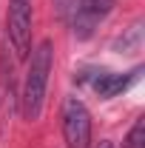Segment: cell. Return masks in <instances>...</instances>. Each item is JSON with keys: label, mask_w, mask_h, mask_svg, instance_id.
I'll return each mask as SVG.
<instances>
[{"label": "cell", "mask_w": 145, "mask_h": 148, "mask_svg": "<svg viewBox=\"0 0 145 148\" xmlns=\"http://www.w3.org/2000/svg\"><path fill=\"white\" fill-rule=\"evenodd\" d=\"M51 66H54V46H51V40H43L31 51L29 74H26V83H23V117L31 120V123L40 120V114H43Z\"/></svg>", "instance_id": "obj_1"}, {"label": "cell", "mask_w": 145, "mask_h": 148, "mask_svg": "<svg viewBox=\"0 0 145 148\" xmlns=\"http://www.w3.org/2000/svg\"><path fill=\"white\" fill-rule=\"evenodd\" d=\"M63 137L68 148H88L91 145V114L83 100L68 97L63 106Z\"/></svg>", "instance_id": "obj_2"}, {"label": "cell", "mask_w": 145, "mask_h": 148, "mask_svg": "<svg viewBox=\"0 0 145 148\" xmlns=\"http://www.w3.org/2000/svg\"><path fill=\"white\" fill-rule=\"evenodd\" d=\"M9 40L17 57L31 51V0H9Z\"/></svg>", "instance_id": "obj_3"}, {"label": "cell", "mask_w": 145, "mask_h": 148, "mask_svg": "<svg viewBox=\"0 0 145 148\" xmlns=\"http://www.w3.org/2000/svg\"><path fill=\"white\" fill-rule=\"evenodd\" d=\"M114 6H117V0H77V9H74V17H71L74 37H80V40L91 37L94 29L100 26V20L108 17Z\"/></svg>", "instance_id": "obj_4"}, {"label": "cell", "mask_w": 145, "mask_h": 148, "mask_svg": "<svg viewBox=\"0 0 145 148\" xmlns=\"http://www.w3.org/2000/svg\"><path fill=\"white\" fill-rule=\"evenodd\" d=\"M137 74H140V69H134L131 74H103V77H97L94 80V91L100 94V97H117V94H122L137 80Z\"/></svg>", "instance_id": "obj_5"}, {"label": "cell", "mask_w": 145, "mask_h": 148, "mask_svg": "<svg viewBox=\"0 0 145 148\" xmlns=\"http://www.w3.org/2000/svg\"><path fill=\"white\" fill-rule=\"evenodd\" d=\"M125 148H145V117H140V120L134 123V128L128 131Z\"/></svg>", "instance_id": "obj_6"}, {"label": "cell", "mask_w": 145, "mask_h": 148, "mask_svg": "<svg viewBox=\"0 0 145 148\" xmlns=\"http://www.w3.org/2000/svg\"><path fill=\"white\" fill-rule=\"evenodd\" d=\"M54 9H57V17L63 23L71 26V17H74V9H77V0H54Z\"/></svg>", "instance_id": "obj_7"}, {"label": "cell", "mask_w": 145, "mask_h": 148, "mask_svg": "<svg viewBox=\"0 0 145 148\" xmlns=\"http://www.w3.org/2000/svg\"><path fill=\"white\" fill-rule=\"evenodd\" d=\"M97 148H117V145H114L111 140H103V143H100V145H97Z\"/></svg>", "instance_id": "obj_8"}]
</instances>
